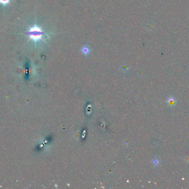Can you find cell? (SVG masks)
Wrapping results in <instances>:
<instances>
[{"mask_svg": "<svg viewBox=\"0 0 189 189\" xmlns=\"http://www.w3.org/2000/svg\"><path fill=\"white\" fill-rule=\"evenodd\" d=\"M27 34L33 41H38L42 39L44 33L41 28L35 26L29 28L27 32Z\"/></svg>", "mask_w": 189, "mask_h": 189, "instance_id": "obj_1", "label": "cell"}, {"mask_svg": "<svg viewBox=\"0 0 189 189\" xmlns=\"http://www.w3.org/2000/svg\"><path fill=\"white\" fill-rule=\"evenodd\" d=\"M175 102H176V100L174 98L170 97L168 99L167 103L168 104H169L168 105H169V106H170V107H173V106H174L175 104Z\"/></svg>", "mask_w": 189, "mask_h": 189, "instance_id": "obj_2", "label": "cell"}, {"mask_svg": "<svg viewBox=\"0 0 189 189\" xmlns=\"http://www.w3.org/2000/svg\"><path fill=\"white\" fill-rule=\"evenodd\" d=\"M90 51V48L87 46H84L81 49V52L85 54H87L88 53H89Z\"/></svg>", "mask_w": 189, "mask_h": 189, "instance_id": "obj_3", "label": "cell"}, {"mask_svg": "<svg viewBox=\"0 0 189 189\" xmlns=\"http://www.w3.org/2000/svg\"><path fill=\"white\" fill-rule=\"evenodd\" d=\"M9 1H10V0H0V4L6 5V4H9Z\"/></svg>", "mask_w": 189, "mask_h": 189, "instance_id": "obj_4", "label": "cell"}]
</instances>
